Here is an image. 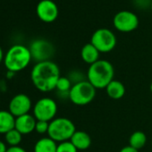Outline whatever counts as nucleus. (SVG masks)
Wrapping results in <instances>:
<instances>
[{"instance_id":"obj_30","label":"nucleus","mask_w":152,"mask_h":152,"mask_svg":"<svg viewBox=\"0 0 152 152\" xmlns=\"http://www.w3.org/2000/svg\"><path fill=\"white\" fill-rule=\"evenodd\" d=\"M150 9H151V11H152V1H151V5H150Z\"/></svg>"},{"instance_id":"obj_22","label":"nucleus","mask_w":152,"mask_h":152,"mask_svg":"<svg viewBox=\"0 0 152 152\" xmlns=\"http://www.w3.org/2000/svg\"><path fill=\"white\" fill-rule=\"evenodd\" d=\"M48 128H49V122H46V121H38V120H37L36 126H35V131H36L38 133H39V134L48 133Z\"/></svg>"},{"instance_id":"obj_3","label":"nucleus","mask_w":152,"mask_h":152,"mask_svg":"<svg viewBox=\"0 0 152 152\" xmlns=\"http://www.w3.org/2000/svg\"><path fill=\"white\" fill-rule=\"evenodd\" d=\"M32 60L29 48L24 45L15 44L6 53L4 64L7 71L18 72L24 70Z\"/></svg>"},{"instance_id":"obj_13","label":"nucleus","mask_w":152,"mask_h":152,"mask_svg":"<svg viewBox=\"0 0 152 152\" xmlns=\"http://www.w3.org/2000/svg\"><path fill=\"white\" fill-rule=\"evenodd\" d=\"M70 141L78 150H85L91 145V138L84 131H77L73 133Z\"/></svg>"},{"instance_id":"obj_4","label":"nucleus","mask_w":152,"mask_h":152,"mask_svg":"<svg viewBox=\"0 0 152 152\" xmlns=\"http://www.w3.org/2000/svg\"><path fill=\"white\" fill-rule=\"evenodd\" d=\"M76 132V127L72 121L65 117H57L49 122L48 135L56 142L68 141Z\"/></svg>"},{"instance_id":"obj_8","label":"nucleus","mask_w":152,"mask_h":152,"mask_svg":"<svg viewBox=\"0 0 152 152\" xmlns=\"http://www.w3.org/2000/svg\"><path fill=\"white\" fill-rule=\"evenodd\" d=\"M113 25L120 32H132L139 26V17L135 13L128 10L119 11L113 18Z\"/></svg>"},{"instance_id":"obj_2","label":"nucleus","mask_w":152,"mask_h":152,"mask_svg":"<svg viewBox=\"0 0 152 152\" xmlns=\"http://www.w3.org/2000/svg\"><path fill=\"white\" fill-rule=\"evenodd\" d=\"M115 69L113 64L103 59L90 65L87 72V80L98 90L106 89L114 80Z\"/></svg>"},{"instance_id":"obj_26","label":"nucleus","mask_w":152,"mask_h":152,"mask_svg":"<svg viewBox=\"0 0 152 152\" xmlns=\"http://www.w3.org/2000/svg\"><path fill=\"white\" fill-rule=\"evenodd\" d=\"M7 148H8L7 147V143L0 140V152H7Z\"/></svg>"},{"instance_id":"obj_24","label":"nucleus","mask_w":152,"mask_h":152,"mask_svg":"<svg viewBox=\"0 0 152 152\" xmlns=\"http://www.w3.org/2000/svg\"><path fill=\"white\" fill-rule=\"evenodd\" d=\"M7 152H27V151L20 146H15V147H9Z\"/></svg>"},{"instance_id":"obj_11","label":"nucleus","mask_w":152,"mask_h":152,"mask_svg":"<svg viewBox=\"0 0 152 152\" xmlns=\"http://www.w3.org/2000/svg\"><path fill=\"white\" fill-rule=\"evenodd\" d=\"M36 14L40 21L50 23L57 19L59 9L52 0H40L36 7Z\"/></svg>"},{"instance_id":"obj_17","label":"nucleus","mask_w":152,"mask_h":152,"mask_svg":"<svg viewBox=\"0 0 152 152\" xmlns=\"http://www.w3.org/2000/svg\"><path fill=\"white\" fill-rule=\"evenodd\" d=\"M57 143L49 137H44L37 140L34 145V152H56Z\"/></svg>"},{"instance_id":"obj_1","label":"nucleus","mask_w":152,"mask_h":152,"mask_svg":"<svg viewBox=\"0 0 152 152\" xmlns=\"http://www.w3.org/2000/svg\"><path fill=\"white\" fill-rule=\"evenodd\" d=\"M60 77L58 65L51 60L36 63L31 72V80L34 87L42 92L56 90Z\"/></svg>"},{"instance_id":"obj_20","label":"nucleus","mask_w":152,"mask_h":152,"mask_svg":"<svg viewBox=\"0 0 152 152\" xmlns=\"http://www.w3.org/2000/svg\"><path fill=\"white\" fill-rule=\"evenodd\" d=\"M72 87V82L70 81V79L68 77L61 76L59 80L57 81L56 90H57V91L60 93H66L69 95V92H70Z\"/></svg>"},{"instance_id":"obj_10","label":"nucleus","mask_w":152,"mask_h":152,"mask_svg":"<svg viewBox=\"0 0 152 152\" xmlns=\"http://www.w3.org/2000/svg\"><path fill=\"white\" fill-rule=\"evenodd\" d=\"M31 107V99L28 95L24 93H19L15 95L8 104V111L15 117L29 114Z\"/></svg>"},{"instance_id":"obj_23","label":"nucleus","mask_w":152,"mask_h":152,"mask_svg":"<svg viewBox=\"0 0 152 152\" xmlns=\"http://www.w3.org/2000/svg\"><path fill=\"white\" fill-rule=\"evenodd\" d=\"M152 0H133L134 5L139 8H147L150 7Z\"/></svg>"},{"instance_id":"obj_5","label":"nucleus","mask_w":152,"mask_h":152,"mask_svg":"<svg viewBox=\"0 0 152 152\" xmlns=\"http://www.w3.org/2000/svg\"><path fill=\"white\" fill-rule=\"evenodd\" d=\"M97 89L88 81H83L72 85L69 92V99L77 106H85L93 101Z\"/></svg>"},{"instance_id":"obj_29","label":"nucleus","mask_w":152,"mask_h":152,"mask_svg":"<svg viewBox=\"0 0 152 152\" xmlns=\"http://www.w3.org/2000/svg\"><path fill=\"white\" fill-rule=\"evenodd\" d=\"M150 91L152 92V83H151V84H150Z\"/></svg>"},{"instance_id":"obj_18","label":"nucleus","mask_w":152,"mask_h":152,"mask_svg":"<svg viewBox=\"0 0 152 152\" xmlns=\"http://www.w3.org/2000/svg\"><path fill=\"white\" fill-rule=\"evenodd\" d=\"M146 142H147V136L141 131L134 132L129 138V146L138 150L142 148L146 145Z\"/></svg>"},{"instance_id":"obj_6","label":"nucleus","mask_w":152,"mask_h":152,"mask_svg":"<svg viewBox=\"0 0 152 152\" xmlns=\"http://www.w3.org/2000/svg\"><path fill=\"white\" fill-rule=\"evenodd\" d=\"M116 37L115 33L107 28H101L95 31L91 36V43L100 52L108 53L116 46Z\"/></svg>"},{"instance_id":"obj_28","label":"nucleus","mask_w":152,"mask_h":152,"mask_svg":"<svg viewBox=\"0 0 152 152\" xmlns=\"http://www.w3.org/2000/svg\"><path fill=\"white\" fill-rule=\"evenodd\" d=\"M15 75V72H13L7 71V79H12Z\"/></svg>"},{"instance_id":"obj_9","label":"nucleus","mask_w":152,"mask_h":152,"mask_svg":"<svg viewBox=\"0 0 152 152\" xmlns=\"http://www.w3.org/2000/svg\"><path fill=\"white\" fill-rule=\"evenodd\" d=\"M31 57L37 63L49 61L55 54V48L51 42L43 39H38L31 43L29 48Z\"/></svg>"},{"instance_id":"obj_27","label":"nucleus","mask_w":152,"mask_h":152,"mask_svg":"<svg viewBox=\"0 0 152 152\" xmlns=\"http://www.w3.org/2000/svg\"><path fill=\"white\" fill-rule=\"evenodd\" d=\"M4 58H5V55H4V51L2 49V48L0 47V64H1L3 61H4Z\"/></svg>"},{"instance_id":"obj_31","label":"nucleus","mask_w":152,"mask_h":152,"mask_svg":"<svg viewBox=\"0 0 152 152\" xmlns=\"http://www.w3.org/2000/svg\"><path fill=\"white\" fill-rule=\"evenodd\" d=\"M151 144H152V142H151Z\"/></svg>"},{"instance_id":"obj_25","label":"nucleus","mask_w":152,"mask_h":152,"mask_svg":"<svg viewBox=\"0 0 152 152\" xmlns=\"http://www.w3.org/2000/svg\"><path fill=\"white\" fill-rule=\"evenodd\" d=\"M119 152H139V150L131 146H126V147H124L123 148H121V150Z\"/></svg>"},{"instance_id":"obj_15","label":"nucleus","mask_w":152,"mask_h":152,"mask_svg":"<svg viewBox=\"0 0 152 152\" xmlns=\"http://www.w3.org/2000/svg\"><path fill=\"white\" fill-rule=\"evenodd\" d=\"M15 117L8 110H0V134H6L15 129Z\"/></svg>"},{"instance_id":"obj_14","label":"nucleus","mask_w":152,"mask_h":152,"mask_svg":"<svg viewBox=\"0 0 152 152\" xmlns=\"http://www.w3.org/2000/svg\"><path fill=\"white\" fill-rule=\"evenodd\" d=\"M99 54L100 52L91 42L85 44L81 50L82 59L90 65L99 60Z\"/></svg>"},{"instance_id":"obj_21","label":"nucleus","mask_w":152,"mask_h":152,"mask_svg":"<svg viewBox=\"0 0 152 152\" xmlns=\"http://www.w3.org/2000/svg\"><path fill=\"white\" fill-rule=\"evenodd\" d=\"M56 152H78V149L73 146L70 140H68L58 143Z\"/></svg>"},{"instance_id":"obj_7","label":"nucleus","mask_w":152,"mask_h":152,"mask_svg":"<svg viewBox=\"0 0 152 152\" xmlns=\"http://www.w3.org/2000/svg\"><path fill=\"white\" fill-rule=\"evenodd\" d=\"M57 104L51 98L39 99L33 107V115L38 121L51 122L57 114Z\"/></svg>"},{"instance_id":"obj_19","label":"nucleus","mask_w":152,"mask_h":152,"mask_svg":"<svg viewBox=\"0 0 152 152\" xmlns=\"http://www.w3.org/2000/svg\"><path fill=\"white\" fill-rule=\"evenodd\" d=\"M23 140V134L20 133L16 129H13L5 134V140L6 143L9 147L19 146Z\"/></svg>"},{"instance_id":"obj_16","label":"nucleus","mask_w":152,"mask_h":152,"mask_svg":"<svg viewBox=\"0 0 152 152\" xmlns=\"http://www.w3.org/2000/svg\"><path fill=\"white\" fill-rule=\"evenodd\" d=\"M107 94L113 99H120L125 94V87L120 81L113 80L106 88Z\"/></svg>"},{"instance_id":"obj_12","label":"nucleus","mask_w":152,"mask_h":152,"mask_svg":"<svg viewBox=\"0 0 152 152\" xmlns=\"http://www.w3.org/2000/svg\"><path fill=\"white\" fill-rule=\"evenodd\" d=\"M37 119L33 115L26 114L18 117H15V129H16L23 135L30 134L33 131H35Z\"/></svg>"}]
</instances>
